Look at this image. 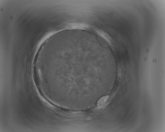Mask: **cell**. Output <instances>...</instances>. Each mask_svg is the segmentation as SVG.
Listing matches in <instances>:
<instances>
[{"instance_id": "obj_1", "label": "cell", "mask_w": 165, "mask_h": 132, "mask_svg": "<svg viewBox=\"0 0 165 132\" xmlns=\"http://www.w3.org/2000/svg\"><path fill=\"white\" fill-rule=\"evenodd\" d=\"M109 95H105L101 97L97 101V106L98 108L103 106L109 97Z\"/></svg>"}]
</instances>
